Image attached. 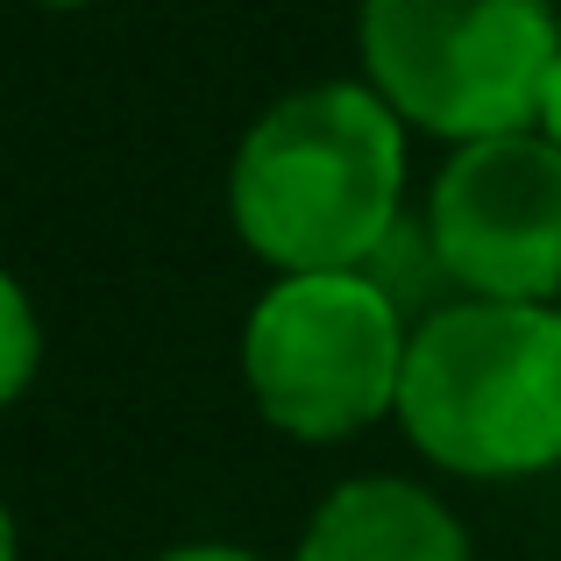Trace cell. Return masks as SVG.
I'll return each mask as SVG.
<instances>
[{"mask_svg":"<svg viewBox=\"0 0 561 561\" xmlns=\"http://www.w3.org/2000/svg\"><path fill=\"white\" fill-rule=\"evenodd\" d=\"M554 306H561V299H554Z\"/></svg>","mask_w":561,"mask_h":561,"instance_id":"7c38bea8","label":"cell"},{"mask_svg":"<svg viewBox=\"0 0 561 561\" xmlns=\"http://www.w3.org/2000/svg\"><path fill=\"white\" fill-rule=\"evenodd\" d=\"M412 128L363 79L271 100L228 164V220L271 277L363 271L405 220Z\"/></svg>","mask_w":561,"mask_h":561,"instance_id":"6da1fadb","label":"cell"},{"mask_svg":"<svg viewBox=\"0 0 561 561\" xmlns=\"http://www.w3.org/2000/svg\"><path fill=\"white\" fill-rule=\"evenodd\" d=\"M28 8H57V14H71V8H93V0H28Z\"/></svg>","mask_w":561,"mask_h":561,"instance_id":"8fae6325","label":"cell"},{"mask_svg":"<svg viewBox=\"0 0 561 561\" xmlns=\"http://www.w3.org/2000/svg\"><path fill=\"white\" fill-rule=\"evenodd\" d=\"M412 320L363 271L271 277L242 320V383L285 440H356L398 412Z\"/></svg>","mask_w":561,"mask_h":561,"instance_id":"277c9868","label":"cell"},{"mask_svg":"<svg viewBox=\"0 0 561 561\" xmlns=\"http://www.w3.org/2000/svg\"><path fill=\"white\" fill-rule=\"evenodd\" d=\"M455 299H561V150L540 128L448 150L420 214Z\"/></svg>","mask_w":561,"mask_h":561,"instance_id":"5b68a950","label":"cell"},{"mask_svg":"<svg viewBox=\"0 0 561 561\" xmlns=\"http://www.w3.org/2000/svg\"><path fill=\"white\" fill-rule=\"evenodd\" d=\"M36 370H43V313L28 285L0 263V412L36 383Z\"/></svg>","mask_w":561,"mask_h":561,"instance_id":"52a82bcc","label":"cell"},{"mask_svg":"<svg viewBox=\"0 0 561 561\" xmlns=\"http://www.w3.org/2000/svg\"><path fill=\"white\" fill-rule=\"evenodd\" d=\"M363 85L448 150L534 128L561 57L554 0H363Z\"/></svg>","mask_w":561,"mask_h":561,"instance_id":"3957f363","label":"cell"},{"mask_svg":"<svg viewBox=\"0 0 561 561\" xmlns=\"http://www.w3.org/2000/svg\"><path fill=\"white\" fill-rule=\"evenodd\" d=\"M291 561H477L469 526L412 477H348L299 526Z\"/></svg>","mask_w":561,"mask_h":561,"instance_id":"8992f818","label":"cell"},{"mask_svg":"<svg viewBox=\"0 0 561 561\" xmlns=\"http://www.w3.org/2000/svg\"><path fill=\"white\" fill-rule=\"evenodd\" d=\"M0 561H22V526H14L8 497H0Z\"/></svg>","mask_w":561,"mask_h":561,"instance_id":"30bf717a","label":"cell"},{"mask_svg":"<svg viewBox=\"0 0 561 561\" xmlns=\"http://www.w3.org/2000/svg\"><path fill=\"white\" fill-rule=\"evenodd\" d=\"M150 561H271V554L234 548V540H185V548H164V554H150Z\"/></svg>","mask_w":561,"mask_h":561,"instance_id":"ba28073f","label":"cell"},{"mask_svg":"<svg viewBox=\"0 0 561 561\" xmlns=\"http://www.w3.org/2000/svg\"><path fill=\"white\" fill-rule=\"evenodd\" d=\"M391 420L440 477L462 483L561 469V306L448 299L412 320Z\"/></svg>","mask_w":561,"mask_h":561,"instance_id":"7a4b0ae2","label":"cell"},{"mask_svg":"<svg viewBox=\"0 0 561 561\" xmlns=\"http://www.w3.org/2000/svg\"><path fill=\"white\" fill-rule=\"evenodd\" d=\"M534 128L561 150V57H554V71H548V85H540V114H534Z\"/></svg>","mask_w":561,"mask_h":561,"instance_id":"9c48e42d","label":"cell"}]
</instances>
